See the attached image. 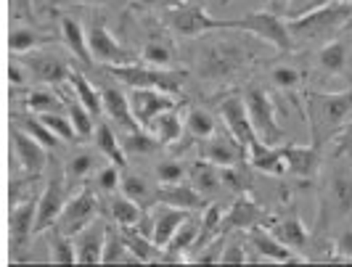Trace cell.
I'll return each instance as SVG.
<instances>
[{"label": "cell", "instance_id": "cell-10", "mask_svg": "<svg viewBox=\"0 0 352 267\" xmlns=\"http://www.w3.org/2000/svg\"><path fill=\"white\" fill-rule=\"evenodd\" d=\"M67 194H69V183L64 178V167H53L45 188H43V194L37 198L35 235L37 233H45L58 220V214H61L64 204H67Z\"/></svg>", "mask_w": 352, "mask_h": 267}, {"label": "cell", "instance_id": "cell-4", "mask_svg": "<svg viewBox=\"0 0 352 267\" xmlns=\"http://www.w3.org/2000/svg\"><path fill=\"white\" fill-rule=\"evenodd\" d=\"M352 214V156L350 154H331V167L326 172L320 188V214L318 231H326L336 217Z\"/></svg>", "mask_w": 352, "mask_h": 267}, {"label": "cell", "instance_id": "cell-9", "mask_svg": "<svg viewBox=\"0 0 352 267\" xmlns=\"http://www.w3.org/2000/svg\"><path fill=\"white\" fill-rule=\"evenodd\" d=\"M85 35H88L90 56H93V61L101 64V67H122V64H135V61L141 58V54L130 51L120 40H114V35L109 32L104 19H98V16L90 19Z\"/></svg>", "mask_w": 352, "mask_h": 267}, {"label": "cell", "instance_id": "cell-23", "mask_svg": "<svg viewBox=\"0 0 352 267\" xmlns=\"http://www.w3.org/2000/svg\"><path fill=\"white\" fill-rule=\"evenodd\" d=\"M220 114H223V119H226V125H228L230 135H233L239 143H244V146L249 148V146H254V143L260 141L257 132H254V127H252V122H249L244 98L228 95V98L220 104Z\"/></svg>", "mask_w": 352, "mask_h": 267}, {"label": "cell", "instance_id": "cell-14", "mask_svg": "<svg viewBox=\"0 0 352 267\" xmlns=\"http://www.w3.org/2000/svg\"><path fill=\"white\" fill-rule=\"evenodd\" d=\"M273 214H267L249 196V194H239L236 201L230 204L228 214H223V233L228 235L230 231H252V228H260V225H270Z\"/></svg>", "mask_w": 352, "mask_h": 267}, {"label": "cell", "instance_id": "cell-46", "mask_svg": "<svg viewBox=\"0 0 352 267\" xmlns=\"http://www.w3.org/2000/svg\"><path fill=\"white\" fill-rule=\"evenodd\" d=\"M127 249H124L122 241V231L117 225H106V235H104V251H101V265H117L122 262Z\"/></svg>", "mask_w": 352, "mask_h": 267}, {"label": "cell", "instance_id": "cell-43", "mask_svg": "<svg viewBox=\"0 0 352 267\" xmlns=\"http://www.w3.org/2000/svg\"><path fill=\"white\" fill-rule=\"evenodd\" d=\"M64 108H67L72 127L77 130V138H90L93 130H96V119H93V114L88 108L82 106L77 98H64Z\"/></svg>", "mask_w": 352, "mask_h": 267}, {"label": "cell", "instance_id": "cell-56", "mask_svg": "<svg viewBox=\"0 0 352 267\" xmlns=\"http://www.w3.org/2000/svg\"><path fill=\"white\" fill-rule=\"evenodd\" d=\"M11 14L21 21H32L35 19V0H11Z\"/></svg>", "mask_w": 352, "mask_h": 267}, {"label": "cell", "instance_id": "cell-27", "mask_svg": "<svg viewBox=\"0 0 352 267\" xmlns=\"http://www.w3.org/2000/svg\"><path fill=\"white\" fill-rule=\"evenodd\" d=\"M188 178H191V185H194L196 191L207 198V201L220 196V191H226V188H223V180H220V167L207 159L191 161Z\"/></svg>", "mask_w": 352, "mask_h": 267}, {"label": "cell", "instance_id": "cell-48", "mask_svg": "<svg viewBox=\"0 0 352 267\" xmlns=\"http://www.w3.org/2000/svg\"><path fill=\"white\" fill-rule=\"evenodd\" d=\"M37 117H40V122L48 127V130H51L58 141L72 143L74 138H77V130L72 127V122H69V117H67V114H61V111H45V114H37Z\"/></svg>", "mask_w": 352, "mask_h": 267}, {"label": "cell", "instance_id": "cell-57", "mask_svg": "<svg viewBox=\"0 0 352 267\" xmlns=\"http://www.w3.org/2000/svg\"><path fill=\"white\" fill-rule=\"evenodd\" d=\"M27 77H30V71H27V67L19 61V58H14L11 61V67H8V80H11V85H24L27 82Z\"/></svg>", "mask_w": 352, "mask_h": 267}, {"label": "cell", "instance_id": "cell-20", "mask_svg": "<svg viewBox=\"0 0 352 267\" xmlns=\"http://www.w3.org/2000/svg\"><path fill=\"white\" fill-rule=\"evenodd\" d=\"M270 228H273L270 233L281 244H286L289 249L294 251H307V246L313 244V233L307 231V225H305V220L300 217L297 209H289L281 217H273L270 220Z\"/></svg>", "mask_w": 352, "mask_h": 267}, {"label": "cell", "instance_id": "cell-13", "mask_svg": "<svg viewBox=\"0 0 352 267\" xmlns=\"http://www.w3.org/2000/svg\"><path fill=\"white\" fill-rule=\"evenodd\" d=\"M16 58L27 67L30 77L43 82V85H64L69 80V61L61 54H48V51H27V54H16Z\"/></svg>", "mask_w": 352, "mask_h": 267}, {"label": "cell", "instance_id": "cell-29", "mask_svg": "<svg viewBox=\"0 0 352 267\" xmlns=\"http://www.w3.org/2000/svg\"><path fill=\"white\" fill-rule=\"evenodd\" d=\"M196 235H199V222L191 220V217H186V220L177 225V231L173 233V238L164 244L159 262H183L186 251L194 249Z\"/></svg>", "mask_w": 352, "mask_h": 267}, {"label": "cell", "instance_id": "cell-42", "mask_svg": "<svg viewBox=\"0 0 352 267\" xmlns=\"http://www.w3.org/2000/svg\"><path fill=\"white\" fill-rule=\"evenodd\" d=\"M186 130H188V135L196 138V141H204V138H210L212 132H214V117H212L207 108L201 106H191L188 108V114H186Z\"/></svg>", "mask_w": 352, "mask_h": 267}, {"label": "cell", "instance_id": "cell-28", "mask_svg": "<svg viewBox=\"0 0 352 267\" xmlns=\"http://www.w3.org/2000/svg\"><path fill=\"white\" fill-rule=\"evenodd\" d=\"M247 159H249V167H254L257 172L276 175V178L286 175V161H283V154L278 146H267V143L257 141L254 146L247 148Z\"/></svg>", "mask_w": 352, "mask_h": 267}, {"label": "cell", "instance_id": "cell-8", "mask_svg": "<svg viewBox=\"0 0 352 267\" xmlns=\"http://www.w3.org/2000/svg\"><path fill=\"white\" fill-rule=\"evenodd\" d=\"M162 21L177 37H201L220 30V19L210 16L201 3H175L173 8L162 11Z\"/></svg>", "mask_w": 352, "mask_h": 267}, {"label": "cell", "instance_id": "cell-58", "mask_svg": "<svg viewBox=\"0 0 352 267\" xmlns=\"http://www.w3.org/2000/svg\"><path fill=\"white\" fill-rule=\"evenodd\" d=\"M177 0H133V8H143V11H164L173 8Z\"/></svg>", "mask_w": 352, "mask_h": 267}, {"label": "cell", "instance_id": "cell-17", "mask_svg": "<svg viewBox=\"0 0 352 267\" xmlns=\"http://www.w3.org/2000/svg\"><path fill=\"white\" fill-rule=\"evenodd\" d=\"M127 101H130V111H133L135 122L141 127H148V122L157 114L177 106L173 93H164V90H154V88H133V93L127 95Z\"/></svg>", "mask_w": 352, "mask_h": 267}, {"label": "cell", "instance_id": "cell-38", "mask_svg": "<svg viewBox=\"0 0 352 267\" xmlns=\"http://www.w3.org/2000/svg\"><path fill=\"white\" fill-rule=\"evenodd\" d=\"M48 244H51V262L56 265H74L77 262V249H74V238L64 235L56 228H48Z\"/></svg>", "mask_w": 352, "mask_h": 267}, {"label": "cell", "instance_id": "cell-18", "mask_svg": "<svg viewBox=\"0 0 352 267\" xmlns=\"http://www.w3.org/2000/svg\"><path fill=\"white\" fill-rule=\"evenodd\" d=\"M11 141H14V148H16L19 164L24 170L27 178H40L48 167V148L43 143H37L32 135H27L21 127H11Z\"/></svg>", "mask_w": 352, "mask_h": 267}, {"label": "cell", "instance_id": "cell-3", "mask_svg": "<svg viewBox=\"0 0 352 267\" xmlns=\"http://www.w3.org/2000/svg\"><path fill=\"white\" fill-rule=\"evenodd\" d=\"M257 54L249 51L247 45L236 43V40H217L204 45L196 54V74L207 82H233L239 77H244L252 64H254Z\"/></svg>", "mask_w": 352, "mask_h": 267}, {"label": "cell", "instance_id": "cell-47", "mask_svg": "<svg viewBox=\"0 0 352 267\" xmlns=\"http://www.w3.org/2000/svg\"><path fill=\"white\" fill-rule=\"evenodd\" d=\"M24 104H27V108L32 114H45V111H61L64 108V98H58L53 90L37 88L27 93V101Z\"/></svg>", "mask_w": 352, "mask_h": 267}, {"label": "cell", "instance_id": "cell-40", "mask_svg": "<svg viewBox=\"0 0 352 267\" xmlns=\"http://www.w3.org/2000/svg\"><path fill=\"white\" fill-rule=\"evenodd\" d=\"M109 214H111V220H114L120 228H135V225L141 222L143 209L135 201H130L127 196H122V198H111Z\"/></svg>", "mask_w": 352, "mask_h": 267}, {"label": "cell", "instance_id": "cell-5", "mask_svg": "<svg viewBox=\"0 0 352 267\" xmlns=\"http://www.w3.org/2000/svg\"><path fill=\"white\" fill-rule=\"evenodd\" d=\"M109 77L120 80L130 88H154L164 90V93H180L183 90V80L188 77L186 69H162V67H151V64H122V67H104Z\"/></svg>", "mask_w": 352, "mask_h": 267}, {"label": "cell", "instance_id": "cell-30", "mask_svg": "<svg viewBox=\"0 0 352 267\" xmlns=\"http://www.w3.org/2000/svg\"><path fill=\"white\" fill-rule=\"evenodd\" d=\"M157 207L159 209L151 214V241L157 244L159 249H164V244L173 238V233L188 217V212L177 209V207H167V204H157Z\"/></svg>", "mask_w": 352, "mask_h": 267}, {"label": "cell", "instance_id": "cell-35", "mask_svg": "<svg viewBox=\"0 0 352 267\" xmlns=\"http://www.w3.org/2000/svg\"><path fill=\"white\" fill-rule=\"evenodd\" d=\"M69 82L72 88H74V95H77V101L82 104V106L88 108L90 114H93V119H98L101 117V111H104V101H101V93L90 85V80L82 74V71L72 69L69 71Z\"/></svg>", "mask_w": 352, "mask_h": 267}, {"label": "cell", "instance_id": "cell-62", "mask_svg": "<svg viewBox=\"0 0 352 267\" xmlns=\"http://www.w3.org/2000/svg\"><path fill=\"white\" fill-rule=\"evenodd\" d=\"M177 3H201V5H204L207 0H177Z\"/></svg>", "mask_w": 352, "mask_h": 267}, {"label": "cell", "instance_id": "cell-1", "mask_svg": "<svg viewBox=\"0 0 352 267\" xmlns=\"http://www.w3.org/2000/svg\"><path fill=\"white\" fill-rule=\"evenodd\" d=\"M305 114H307V127H310V143L323 151L326 143L334 141V135L352 117V88L339 90V93L307 90Z\"/></svg>", "mask_w": 352, "mask_h": 267}, {"label": "cell", "instance_id": "cell-60", "mask_svg": "<svg viewBox=\"0 0 352 267\" xmlns=\"http://www.w3.org/2000/svg\"><path fill=\"white\" fill-rule=\"evenodd\" d=\"M323 3H336V0H310L307 5H302L300 11H305V8H313V5H323ZM342 3H352V0H342Z\"/></svg>", "mask_w": 352, "mask_h": 267}, {"label": "cell", "instance_id": "cell-25", "mask_svg": "<svg viewBox=\"0 0 352 267\" xmlns=\"http://www.w3.org/2000/svg\"><path fill=\"white\" fill-rule=\"evenodd\" d=\"M157 204H167V207H177L186 212H204L207 209V198L196 191L194 185H180V183H170L167 188H159L154 194V207Z\"/></svg>", "mask_w": 352, "mask_h": 267}, {"label": "cell", "instance_id": "cell-24", "mask_svg": "<svg viewBox=\"0 0 352 267\" xmlns=\"http://www.w3.org/2000/svg\"><path fill=\"white\" fill-rule=\"evenodd\" d=\"M56 16H58V27H61V40H64V45L69 48V54L74 56V58H77V61H80L88 71L98 69V64H96V61H93V56H90L85 27L72 16V14H56Z\"/></svg>", "mask_w": 352, "mask_h": 267}, {"label": "cell", "instance_id": "cell-32", "mask_svg": "<svg viewBox=\"0 0 352 267\" xmlns=\"http://www.w3.org/2000/svg\"><path fill=\"white\" fill-rule=\"evenodd\" d=\"M58 37L51 35V32H40L35 27H14L11 35H8V51L16 56V54H27V51H35V48H43V45H51L56 43Z\"/></svg>", "mask_w": 352, "mask_h": 267}, {"label": "cell", "instance_id": "cell-16", "mask_svg": "<svg viewBox=\"0 0 352 267\" xmlns=\"http://www.w3.org/2000/svg\"><path fill=\"white\" fill-rule=\"evenodd\" d=\"M199 156L212 161V164H217V167H230V164L247 161V146L236 141L230 135V130L228 132H220V135L212 132L210 138H204V141L199 143Z\"/></svg>", "mask_w": 352, "mask_h": 267}, {"label": "cell", "instance_id": "cell-45", "mask_svg": "<svg viewBox=\"0 0 352 267\" xmlns=\"http://www.w3.org/2000/svg\"><path fill=\"white\" fill-rule=\"evenodd\" d=\"M93 170H96V156L90 151H77L64 164V178H67L69 185H74V183H82Z\"/></svg>", "mask_w": 352, "mask_h": 267}, {"label": "cell", "instance_id": "cell-41", "mask_svg": "<svg viewBox=\"0 0 352 267\" xmlns=\"http://www.w3.org/2000/svg\"><path fill=\"white\" fill-rule=\"evenodd\" d=\"M220 180H223V188L230 194H249L252 188V175L247 170V161L241 164H230V167H220Z\"/></svg>", "mask_w": 352, "mask_h": 267}, {"label": "cell", "instance_id": "cell-15", "mask_svg": "<svg viewBox=\"0 0 352 267\" xmlns=\"http://www.w3.org/2000/svg\"><path fill=\"white\" fill-rule=\"evenodd\" d=\"M286 161V172L297 180H313L320 170V161H323V151L316 148L313 143L310 146H300L294 141H286L278 146Z\"/></svg>", "mask_w": 352, "mask_h": 267}, {"label": "cell", "instance_id": "cell-7", "mask_svg": "<svg viewBox=\"0 0 352 267\" xmlns=\"http://www.w3.org/2000/svg\"><path fill=\"white\" fill-rule=\"evenodd\" d=\"M244 104H247L249 122L254 127L257 138L267 146H281L289 141L286 130L278 125V117H276V101L273 95L265 88H249L244 95Z\"/></svg>", "mask_w": 352, "mask_h": 267}, {"label": "cell", "instance_id": "cell-49", "mask_svg": "<svg viewBox=\"0 0 352 267\" xmlns=\"http://www.w3.org/2000/svg\"><path fill=\"white\" fill-rule=\"evenodd\" d=\"M270 82L278 90H286V93H297V88L302 85V71L297 67H289V64H276L270 69Z\"/></svg>", "mask_w": 352, "mask_h": 267}, {"label": "cell", "instance_id": "cell-19", "mask_svg": "<svg viewBox=\"0 0 352 267\" xmlns=\"http://www.w3.org/2000/svg\"><path fill=\"white\" fill-rule=\"evenodd\" d=\"M35 198L27 201H14L11 204V214H8V235H11V251L14 257H19V251L30 244V238L35 235Z\"/></svg>", "mask_w": 352, "mask_h": 267}, {"label": "cell", "instance_id": "cell-22", "mask_svg": "<svg viewBox=\"0 0 352 267\" xmlns=\"http://www.w3.org/2000/svg\"><path fill=\"white\" fill-rule=\"evenodd\" d=\"M318 69L331 74V77H347L352 61V45L344 37H331L323 45H318Z\"/></svg>", "mask_w": 352, "mask_h": 267}, {"label": "cell", "instance_id": "cell-54", "mask_svg": "<svg viewBox=\"0 0 352 267\" xmlns=\"http://www.w3.org/2000/svg\"><path fill=\"white\" fill-rule=\"evenodd\" d=\"M249 257L247 249L241 246V241H233V244H226V249L220 254V265H247Z\"/></svg>", "mask_w": 352, "mask_h": 267}, {"label": "cell", "instance_id": "cell-39", "mask_svg": "<svg viewBox=\"0 0 352 267\" xmlns=\"http://www.w3.org/2000/svg\"><path fill=\"white\" fill-rule=\"evenodd\" d=\"M223 233V209L217 207V204H207V209H204V217H201V222H199V235H196V244L194 249H201L204 244H210L214 235H220Z\"/></svg>", "mask_w": 352, "mask_h": 267}, {"label": "cell", "instance_id": "cell-50", "mask_svg": "<svg viewBox=\"0 0 352 267\" xmlns=\"http://www.w3.org/2000/svg\"><path fill=\"white\" fill-rule=\"evenodd\" d=\"M226 249V233H220V235H214L210 244H204L201 249L194 251V259L196 265H220V254Z\"/></svg>", "mask_w": 352, "mask_h": 267}, {"label": "cell", "instance_id": "cell-55", "mask_svg": "<svg viewBox=\"0 0 352 267\" xmlns=\"http://www.w3.org/2000/svg\"><path fill=\"white\" fill-rule=\"evenodd\" d=\"M334 151L331 154H350L352 156V117L344 122V127L334 135Z\"/></svg>", "mask_w": 352, "mask_h": 267}, {"label": "cell", "instance_id": "cell-51", "mask_svg": "<svg viewBox=\"0 0 352 267\" xmlns=\"http://www.w3.org/2000/svg\"><path fill=\"white\" fill-rule=\"evenodd\" d=\"M154 175H157V180L159 183H164V185H170V183H183V178H186V167H183L180 161H162V164H157Z\"/></svg>", "mask_w": 352, "mask_h": 267}, {"label": "cell", "instance_id": "cell-52", "mask_svg": "<svg viewBox=\"0 0 352 267\" xmlns=\"http://www.w3.org/2000/svg\"><path fill=\"white\" fill-rule=\"evenodd\" d=\"M329 262H352V228L342 231L334 241V254Z\"/></svg>", "mask_w": 352, "mask_h": 267}, {"label": "cell", "instance_id": "cell-34", "mask_svg": "<svg viewBox=\"0 0 352 267\" xmlns=\"http://www.w3.org/2000/svg\"><path fill=\"white\" fill-rule=\"evenodd\" d=\"M175 108H167V111L157 114V117L148 122V127H146L162 146H170V143H177L183 138V119L177 117Z\"/></svg>", "mask_w": 352, "mask_h": 267}, {"label": "cell", "instance_id": "cell-63", "mask_svg": "<svg viewBox=\"0 0 352 267\" xmlns=\"http://www.w3.org/2000/svg\"><path fill=\"white\" fill-rule=\"evenodd\" d=\"M347 30H350V37H352V16H350V21H347ZM350 45H352V40H350Z\"/></svg>", "mask_w": 352, "mask_h": 267}, {"label": "cell", "instance_id": "cell-33", "mask_svg": "<svg viewBox=\"0 0 352 267\" xmlns=\"http://www.w3.org/2000/svg\"><path fill=\"white\" fill-rule=\"evenodd\" d=\"M93 138H96L98 151H101L114 167H120V170L127 167V154L122 151V143H120L117 132L111 130L109 122H101V119H98V122H96V130H93Z\"/></svg>", "mask_w": 352, "mask_h": 267}, {"label": "cell", "instance_id": "cell-36", "mask_svg": "<svg viewBox=\"0 0 352 267\" xmlns=\"http://www.w3.org/2000/svg\"><path fill=\"white\" fill-rule=\"evenodd\" d=\"M120 185H122L124 196L130 198V201H135L143 212H146L148 207H154V194H157V191L148 185V180L143 178V175H135V172H122Z\"/></svg>", "mask_w": 352, "mask_h": 267}, {"label": "cell", "instance_id": "cell-31", "mask_svg": "<svg viewBox=\"0 0 352 267\" xmlns=\"http://www.w3.org/2000/svg\"><path fill=\"white\" fill-rule=\"evenodd\" d=\"M101 101H104V111L114 119V122H120L124 132H130V130H138V122H135V117H133V111H130V101H127V95H124L120 88H114V85H104L101 90Z\"/></svg>", "mask_w": 352, "mask_h": 267}, {"label": "cell", "instance_id": "cell-26", "mask_svg": "<svg viewBox=\"0 0 352 267\" xmlns=\"http://www.w3.org/2000/svg\"><path fill=\"white\" fill-rule=\"evenodd\" d=\"M104 235L106 225L104 222H90L88 228L77 233L74 238V249H77V262L80 265H98L101 262V251H104Z\"/></svg>", "mask_w": 352, "mask_h": 267}, {"label": "cell", "instance_id": "cell-64", "mask_svg": "<svg viewBox=\"0 0 352 267\" xmlns=\"http://www.w3.org/2000/svg\"><path fill=\"white\" fill-rule=\"evenodd\" d=\"M228 3H233V0H220V5H228Z\"/></svg>", "mask_w": 352, "mask_h": 267}, {"label": "cell", "instance_id": "cell-59", "mask_svg": "<svg viewBox=\"0 0 352 267\" xmlns=\"http://www.w3.org/2000/svg\"><path fill=\"white\" fill-rule=\"evenodd\" d=\"M111 0H48V8H58V5H106Z\"/></svg>", "mask_w": 352, "mask_h": 267}, {"label": "cell", "instance_id": "cell-2", "mask_svg": "<svg viewBox=\"0 0 352 267\" xmlns=\"http://www.w3.org/2000/svg\"><path fill=\"white\" fill-rule=\"evenodd\" d=\"M352 16V3H323L305 11H294L286 21V30L294 45H323L336 37Z\"/></svg>", "mask_w": 352, "mask_h": 267}, {"label": "cell", "instance_id": "cell-11", "mask_svg": "<svg viewBox=\"0 0 352 267\" xmlns=\"http://www.w3.org/2000/svg\"><path fill=\"white\" fill-rule=\"evenodd\" d=\"M96 217H98V198L93 194V188L85 185L77 196L67 198V204H64V209L58 214V220L53 222V228L74 238L82 228H88Z\"/></svg>", "mask_w": 352, "mask_h": 267}, {"label": "cell", "instance_id": "cell-61", "mask_svg": "<svg viewBox=\"0 0 352 267\" xmlns=\"http://www.w3.org/2000/svg\"><path fill=\"white\" fill-rule=\"evenodd\" d=\"M270 3H273V5H276V8H286V5H289V3H292V0H270Z\"/></svg>", "mask_w": 352, "mask_h": 267}, {"label": "cell", "instance_id": "cell-21", "mask_svg": "<svg viewBox=\"0 0 352 267\" xmlns=\"http://www.w3.org/2000/svg\"><path fill=\"white\" fill-rule=\"evenodd\" d=\"M247 235H249L252 249L260 254L257 259H270V262H283V265H297V262H305V259H307V257H300L294 249H289L286 244H281L273 233L265 231L263 225L247 231Z\"/></svg>", "mask_w": 352, "mask_h": 267}, {"label": "cell", "instance_id": "cell-53", "mask_svg": "<svg viewBox=\"0 0 352 267\" xmlns=\"http://www.w3.org/2000/svg\"><path fill=\"white\" fill-rule=\"evenodd\" d=\"M96 185H98V191H104V194H114L117 188H120V167H104V170H98V175H96Z\"/></svg>", "mask_w": 352, "mask_h": 267}, {"label": "cell", "instance_id": "cell-44", "mask_svg": "<svg viewBox=\"0 0 352 267\" xmlns=\"http://www.w3.org/2000/svg\"><path fill=\"white\" fill-rule=\"evenodd\" d=\"M120 143H122L124 154H154L157 148H162V143H159L146 127L130 130Z\"/></svg>", "mask_w": 352, "mask_h": 267}, {"label": "cell", "instance_id": "cell-37", "mask_svg": "<svg viewBox=\"0 0 352 267\" xmlns=\"http://www.w3.org/2000/svg\"><path fill=\"white\" fill-rule=\"evenodd\" d=\"M14 125L21 127L27 135H32V138H35L37 143H43L45 148H58V146H61V141L40 122L37 114H14Z\"/></svg>", "mask_w": 352, "mask_h": 267}, {"label": "cell", "instance_id": "cell-12", "mask_svg": "<svg viewBox=\"0 0 352 267\" xmlns=\"http://www.w3.org/2000/svg\"><path fill=\"white\" fill-rule=\"evenodd\" d=\"M141 61L143 64H151V67H162V69H177L180 51H177L173 32L164 24H157V21L148 24L146 40H143Z\"/></svg>", "mask_w": 352, "mask_h": 267}, {"label": "cell", "instance_id": "cell-6", "mask_svg": "<svg viewBox=\"0 0 352 267\" xmlns=\"http://www.w3.org/2000/svg\"><path fill=\"white\" fill-rule=\"evenodd\" d=\"M220 30H241V32H249V35L270 43L281 54L294 48V43L289 37V30H286V21L276 11H254V14H247V16L220 19Z\"/></svg>", "mask_w": 352, "mask_h": 267}]
</instances>
